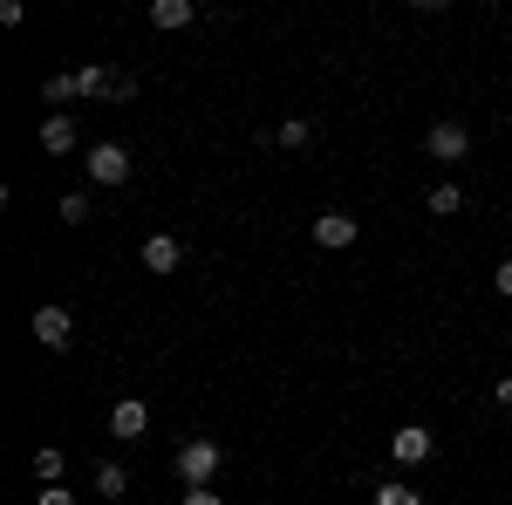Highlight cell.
I'll list each match as a JSON object with an SVG mask.
<instances>
[{
  "label": "cell",
  "mask_w": 512,
  "mask_h": 505,
  "mask_svg": "<svg viewBox=\"0 0 512 505\" xmlns=\"http://www.w3.org/2000/svg\"><path fill=\"white\" fill-rule=\"evenodd\" d=\"M35 342L41 349H69V335H76V321H69V308H35Z\"/></svg>",
  "instance_id": "obj_4"
},
{
  "label": "cell",
  "mask_w": 512,
  "mask_h": 505,
  "mask_svg": "<svg viewBox=\"0 0 512 505\" xmlns=\"http://www.w3.org/2000/svg\"><path fill=\"white\" fill-rule=\"evenodd\" d=\"M355 233H362V226H355L349 212H321V219H315V246H321V253H342V246H355Z\"/></svg>",
  "instance_id": "obj_6"
},
{
  "label": "cell",
  "mask_w": 512,
  "mask_h": 505,
  "mask_svg": "<svg viewBox=\"0 0 512 505\" xmlns=\"http://www.w3.org/2000/svg\"><path fill=\"white\" fill-rule=\"evenodd\" d=\"M178 505H226V499H219V492L205 485V492H185V499H178Z\"/></svg>",
  "instance_id": "obj_20"
},
{
  "label": "cell",
  "mask_w": 512,
  "mask_h": 505,
  "mask_svg": "<svg viewBox=\"0 0 512 505\" xmlns=\"http://www.w3.org/2000/svg\"><path fill=\"white\" fill-rule=\"evenodd\" d=\"M96 492H103V499H123V492H130V471L123 465H96Z\"/></svg>",
  "instance_id": "obj_13"
},
{
  "label": "cell",
  "mask_w": 512,
  "mask_h": 505,
  "mask_svg": "<svg viewBox=\"0 0 512 505\" xmlns=\"http://www.w3.org/2000/svg\"><path fill=\"white\" fill-rule=\"evenodd\" d=\"M274 137L287 144V151H301V144H315V123H308V117H287V123L274 130Z\"/></svg>",
  "instance_id": "obj_14"
},
{
  "label": "cell",
  "mask_w": 512,
  "mask_h": 505,
  "mask_svg": "<svg viewBox=\"0 0 512 505\" xmlns=\"http://www.w3.org/2000/svg\"><path fill=\"white\" fill-rule=\"evenodd\" d=\"M41 96H48V103H76V96H82V76H48V82H41Z\"/></svg>",
  "instance_id": "obj_16"
},
{
  "label": "cell",
  "mask_w": 512,
  "mask_h": 505,
  "mask_svg": "<svg viewBox=\"0 0 512 505\" xmlns=\"http://www.w3.org/2000/svg\"><path fill=\"white\" fill-rule=\"evenodd\" d=\"M198 7L192 0H151V28H192Z\"/></svg>",
  "instance_id": "obj_10"
},
{
  "label": "cell",
  "mask_w": 512,
  "mask_h": 505,
  "mask_svg": "<svg viewBox=\"0 0 512 505\" xmlns=\"http://www.w3.org/2000/svg\"><path fill=\"white\" fill-rule=\"evenodd\" d=\"M144 430H151V403L123 396L117 410H110V437H144Z\"/></svg>",
  "instance_id": "obj_8"
},
{
  "label": "cell",
  "mask_w": 512,
  "mask_h": 505,
  "mask_svg": "<svg viewBox=\"0 0 512 505\" xmlns=\"http://www.w3.org/2000/svg\"><path fill=\"white\" fill-rule=\"evenodd\" d=\"M376 505H424V492H410V485H376Z\"/></svg>",
  "instance_id": "obj_17"
},
{
  "label": "cell",
  "mask_w": 512,
  "mask_h": 505,
  "mask_svg": "<svg viewBox=\"0 0 512 505\" xmlns=\"http://www.w3.org/2000/svg\"><path fill=\"white\" fill-rule=\"evenodd\" d=\"M41 151H48V157H69V151H76V117H69V110L41 117Z\"/></svg>",
  "instance_id": "obj_7"
},
{
  "label": "cell",
  "mask_w": 512,
  "mask_h": 505,
  "mask_svg": "<svg viewBox=\"0 0 512 505\" xmlns=\"http://www.w3.org/2000/svg\"><path fill=\"white\" fill-rule=\"evenodd\" d=\"M117 82L123 76H110V69H82V96L96 103V96H117Z\"/></svg>",
  "instance_id": "obj_15"
},
{
  "label": "cell",
  "mask_w": 512,
  "mask_h": 505,
  "mask_svg": "<svg viewBox=\"0 0 512 505\" xmlns=\"http://www.w3.org/2000/svg\"><path fill=\"white\" fill-rule=\"evenodd\" d=\"M219 465H226V451H219L212 437H192V444L178 451V478H185V492H205V485L219 478Z\"/></svg>",
  "instance_id": "obj_1"
},
{
  "label": "cell",
  "mask_w": 512,
  "mask_h": 505,
  "mask_svg": "<svg viewBox=\"0 0 512 505\" xmlns=\"http://www.w3.org/2000/svg\"><path fill=\"white\" fill-rule=\"evenodd\" d=\"M492 287H499V294H512V260H499V273H492Z\"/></svg>",
  "instance_id": "obj_21"
},
{
  "label": "cell",
  "mask_w": 512,
  "mask_h": 505,
  "mask_svg": "<svg viewBox=\"0 0 512 505\" xmlns=\"http://www.w3.org/2000/svg\"><path fill=\"white\" fill-rule=\"evenodd\" d=\"M431 451H437V437H431L424 424H403V430L390 437V458H396V465H424Z\"/></svg>",
  "instance_id": "obj_3"
},
{
  "label": "cell",
  "mask_w": 512,
  "mask_h": 505,
  "mask_svg": "<svg viewBox=\"0 0 512 505\" xmlns=\"http://www.w3.org/2000/svg\"><path fill=\"white\" fill-rule=\"evenodd\" d=\"M424 205H431L437 219H451V212H465V192H458V185H431V198H424Z\"/></svg>",
  "instance_id": "obj_12"
},
{
  "label": "cell",
  "mask_w": 512,
  "mask_h": 505,
  "mask_svg": "<svg viewBox=\"0 0 512 505\" xmlns=\"http://www.w3.org/2000/svg\"><path fill=\"white\" fill-rule=\"evenodd\" d=\"M178 260H185V246H178L171 233H151V239H144V267H151V273H178Z\"/></svg>",
  "instance_id": "obj_9"
},
{
  "label": "cell",
  "mask_w": 512,
  "mask_h": 505,
  "mask_svg": "<svg viewBox=\"0 0 512 505\" xmlns=\"http://www.w3.org/2000/svg\"><path fill=\"white\" fill-rule=\"evenodd\" d=\"M499 410H512V376H499Z\"/></svg>",
  "instance_id": "obj_22"
},
{
  "label": "cell",
  "mask_w": 512,
  "mask_h": 505,
  "mask_svg": "<svg viewBox=\"0 0 512 505\" xmlns=\"http://www.w3.org/2000/svg\"><path fill=\"white\" fill-rule=\"evenodd\" d=\"M62 471H69V458H62L55 444H41L35 451V485H62Z\"/></svg>",
  "instance_id": "obj_11"
},
{
  "label": "cell",
  "mask_w": 512,
  "mask_h": 505,
  "mask_svg": "<svg viewBox=\"0 0 512 505\" xmlns=\"http://www.w3.org/2000/svg\"><path fill=\"white\" fill-rule=\"evenodd\" d=\"M35 505H76V492H62V485H41Z\"/></svg>",
  "instance_id": "obj_19"
},
{
  "label": "cell",
  "mask_w": 512,
  "mask_h": 505,
  "mask_svg": "<svg viewBox=\"0 0 512 505\" xmlns=\"http://www.w3.org/2000/svg\"><path fill=\"white\" fill-rule=\"evenodd\" d=\"M62 226H89V198H82V192L62 198Z\"/></svg>",
  "instance_id": "obj_18"
},
{
  "label": "cell",
  "mask_w": 512,
  "mask_h": 505,
  "mask_svg": "<svg viewBox=\"0 0 512 505\" xmlns=\"http://www.w3.org/2000/svg\"><path fill=\"white\" fill-rule=\"evenodd\" d=\"M424 151H431L437 164H458V157L472 151V130H465L458 117H444V123H431V130H424Z\"/></svg>",
  "instance_id": "obj_2"
},
{
  "label": "cell",
  "mask_w": 512,
  "mask_h": 505,
  "mask_svg": "<svg viewBox=\"0 0 512 505\" xmlns=\"http://www.w3.org/2000/svg\"><path fill=\"white\" fill-rule=\"evenodd\" d=\"M89 178H96V185H123V178H130V151H123V144H96V151H89Z\"/></svg>",
  "instance_id": "obj_5"
}]
</instances>
